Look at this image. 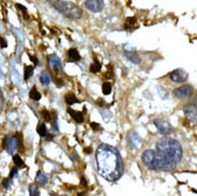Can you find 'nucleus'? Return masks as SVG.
I'll return each mask as SVG.
<instances>
[{
  "instance_id": "obj_9",
  "label": "nucleus",
  "mask_w": 197,
  "mask_h": 196,
  "mask_svg": "<svg viewBox=\"0 0 197 196\" xmlns=\"http://www.w3.org/2000/svg\"><path fill=\"white\" fill-rule=\"evenodd\" d=\"M18 142L20 140H17V138L15 137V136L14 137H5L3 139V144H2L3 148H5L9 153H13V151L16 150V148H17Z\"/></svg>"
},
{
  "instance_id": "obj_2",
  "label": "nucleus",
  "mask_w": 197,
  "mask_h": 196,
  "mask_svg": "<svg viewBox=\"0 0 197 196\" xmlns=\"http://www.w3.org/2000/svg\"><path fill=\"white\" fill-rule=\"evenodd\" d=\"M141 160L148 168L153 170H172L176 167L174 161L162 155L158 150H146L141 155Z\"/></svg>"
},
{
  "instance_id": "obj_15",
  "label": "nucleus",
  "mask_w": 197,
  "mask_h": 196,
  "mask_svg": "<svg viewBox=\"0 0 197 196\" xmlns=\"http://www.w3.org/2000/svg\"><path fill=\"white\" fill-rule=\"evenodd\" d=\"M138 25H137V20H136L135 17H129L126 18V24H124V28L126 30H132L133 28H136Z\"/></svg>"
},
{
  "instance_id": "obj_27",
  "label": "nucleus",
  "mask_w": 197,
  "mask_h": 196,
  "mask_svg": "<svg viewBox=\"0 0 197 196\" xmlns=\"http://www.w3.org/2000/svg\"><path fill=\"white\" fill-rule=\"evenodd\" d=\"M16 8H17V9H20V11H23L24 17L26 18V20H28V18H29V16H28V14H27V9H26L24 5H20V3H17V5H16Z\"/></svg>"
},
{
  "instance_id": "obj_36",
  "label": "nucleus",
  "mask_w": 197,
  "mask_h": 196,
  "mask_svg": "<svg viewBox=\"0 0 197 196\" xmlns=\"http://www.w3.org/2000/svg\"><path fill=\"white\" fill-rule=\"evenodd\" d=\"M62 196H68V195H62Z\"/></svg>"
},
{
  "instance_id": "obj_7",
  "label": "nucleus",
  "mask_w": 197,
  "mask_h": 196,
  "mask_svg": "<svg viewBox=\"0 0 197 196\" xmlns=\"http://www.w3.org/2000/svg\"><path fill=\"white\" fill-rule=\"evenodd\" d=\"M172 94L178 99L189 98L193 94V87L191 85H183V86L175 89Z\"/></svg>"
},
{
  "instance_id": "obj_4",
  "label": "nucleus",
  "mask_w": 197,
  "mask_h": 196,
  "mask_svg": "<svg viewBox=\"0 0 197 196\" xmlns=\"http://www.w3.org/2000/svg\"><path fill=\"white\" fill-rule=\"evenodd\" d=\"M60 13L64 14L67 17L72 20H78L80 18L83 11L79 9L78 5L70 1H49Z\"/></svg>"
},
{
  "instance_id": "obj_8",
  "label": "nucleus",
  "mask_w": 197,
  "mask_h": 196,
  "mask_svg": "<svg viewBox=\"0 0 197 196\" xmlns=\"http://www.w3.org/2000/svg\"><path fill=\"white\" fill-rule=\"evenodd\" d=\"M85 5L91 12L98 13L103 10L104 1H102V0H87V1H85Z\"/></svg>"
},
{
  "instance_id": "obj_17",
  "label": "nucleus",
  "mask_w": 197,
  "mask_h": 196,
  "mask_svg": "<svg viewBox=\"0 0 197 196\" xmlns=\"http://www.w3.org/2000/svg\"><path fill=\"white\" fill-rule=\"evenodd\" d=\"M33 71H35V66H25V75H24V79L27 81L33 75Z\"/></svg>"
},
{
  "instance_id": "obj_34",
  "label": "nucleus",
  "mask_w": 197,
  "mask_h": 196,
  "mask_svg": "<svg viewBox=\"0 0 197 196\" xmlns=\"http://www.w3.org/2000/svg\"><path fill=\"white\" fill-rule=\"evenodd\" d=\"M85 152H86V153H89V152H91V148H86Z\"/></svg>"
},
{
  "instance_id": "obj_23",
  "label": "nucleus",
  "mask_w": 197,
  "mask_h": 196,
  "mask_svg": "<svg viewBox=\"0 0 197 196\" xmlns=\"http://www.w3.org/2000/svg\"><path fill=\"white\" fill-rule=\"evenodd\" d=\"M29 195L30 196H40V190L37 184L32 183L29 185Z\"/></svg>"
},
{
  "instance_id": "obj_14",
  "label": "nucleus",
  "mask_w": 197,
  "mask_h": 196,
  "mask_svg": "<svg viewBox=\"0 0 197 196\" xmlns=\"http://www.w3.org/2000/svg\"><path fill=\"white\" fill-rule=\"evenodd\" d=\"M124 55H126V58H128L129 60H131L133 63H138L139 60H141V59H139V56H138L135 52H132V51H124Z\"/></svg>"
},
{
  "instance_id": "obj_21",
  "label": "nucleus",
  "mask_w": 197,
  "mask_h": 196,
  "mask_svg": "<svg viewBox=\"0 0 197 196\" xmlns=\"http://www.w3.org/2000/svg\"><path fill=\"white\" fill-rule=\"evenodd\" d=\"M65 102H67L69 105H73L75 103H78V100L77 98L75 96V94L73 93H68L67 96H65Z\"/></svg>"
},
{
  "instance_id": "obj_25",
  "label": "nucleus",
  "mask_w": 197,
  "mask_h": 196,
  "mask_svg": "<svg viewBox=\"0 0 197 196\" xmlns=\"http://www.w3.org/2000/svg\"><path fill=\"white\" fill-rule=\"evenodd\" d=\"M102 91L105 96H108L109 93L111 92V84L108 83V81H105L103 84V86H102Z\"/></svg>"
},
{
  "instance_id": "obj_22",
  "label": "nucleus",
  "mask_w": 197,
  "mask_h": 196,
  "mask_svg": "<svg viewBox=\"0 0 197 196\" xmlns=\"http://www.w3.org/2000/svg\"><path fill=\"white\" fill-rule=\"evenodd\" d=\"M101 68H102V64L100 63V61H98L96 59H94V62L90 66V72L95 74V73H98V72H100Z\"/></svg>"
},
{
  "instance_id": "obj_28",
  "label": "nucleus",
  "mask_w": 197,
  "mask_h": 196,
  "mask_svg": "<svg viewBox=\"0 0 197 196\" xmlns=\"http://www.w3.org/2000/svg\"><path fill=\"white\" fill-rule=\"evenodd\" d=\"M11 184H12V179L11 178H5L2 180V185H3V188H5V189L10 188Z\"/></svg>"
},
{
  "instance_id": "obj_31",
  "label": "nucleus",
  "mask_w": 197,
  "mask_h": 196,
  "mask_svg": "<svg viewBox=\"0 0 197 196\" xmlns=\"http://www.w3.org/2000/svg\"><path fill=\"white\" fill-rule=\"evenodd\" d=\"M90 127H92V130H94V131H98V130H100V129H101L100 124H98V123H95V122L90 123Z\"/></svg>"
},
{
  "instance_id": "obj_16",
  "label": "nucleus",
  "mask_w": 197,
  "mask_h": 196,
  "mask_svg": "<svg viewBox=\"0 0 197 196\" xmlns=\"http://www.w3.org/2000/svg\"><path fill=\"white\" fill-rule=\"evenodd\" d=\"M35 180H37L38 183L41 184V185H45V184L47 183V181H48V178H47L46 175L43 174L42 172H38Z\"/></svg>"
},
{
  "instance_id": "obj_29",
  "label": "nucleus",
  "mask_w": 197,
  "mask_h": 196,
  "mask_svg": "<svg viewBox=\"0 0 197 196\" xmlns=\"http://www.w3.org/2000/svg\"><path fill=\"white\" fill-rule=\"evenodd\" d=\"M0 47H2V48L8 47V42L3 37H0Z\"/></svg>"
},
{
  "instance_id": "obj_5",
  "label": "nucleus",
  "mask_w": 197,
  "mask_h": 196,
  "mask_svg": "<svg viewBox=\"0 0 197 196\" xmlns=\"http://www.w3.org/2000/svg\"><path fill=\"white\" fill-rule=\"evenodd\" d=\"M153 123L155 124V127H158L160 134H162V135H168L174 132L172 125L170 124L169 122H167L166 120L162 119V118H156V119H154V120H153Z\"/></svg>"
},
{
  "instance_id": "obj_1",
  "label": "nucleus",
  "mask_w": 197,
  "mask_h": 196,
  "mask_svg": "<svg viewBox=\"0 0 197 196\" xmlns=\"http://www.w3.org/2000/svg\"><path fill=\"white\" fill-rule=\"evenodd\" d=\"M96 166L98 175L107 181H117L124 172L123 162L118 149L111 145L102 144L95 153Z\"/></svg>"
},
{
  "instance_id": "obj_20",
  "label": "nucleus",
  "mask_w": 197,
  "mask_h": 196,
  "mask_svg": "<svg viewBox=\"0 0 197 196\" xmlns=\"http://www.w3.org/2000/svg\"><path fill=\"white\" fill-rule=\"evenodd\" d=\"M29 96L30 99H32V100L35 101H39L41 99V93L37 90V87H32V89L29 92Z\"/></svg>"
},
{
  "instance_id": "obj_35",
  "label": "nucleus",
  "mask_w": 197,
  "mask_h": 196,
  "mask_svg": "<svg viewBox=\"0 0 197 196\" xmlns=\"http://www.w3.org/2000/svg\"><path fill=\"white\" fill-rule=\"evenodd\" d=\"M78 196H84V193H79Z\"/></svg>"
},
{
  "instance_id": "obj_10",
  "label": "nucleus",
  "mask_w": 197,
  "mask_h": 196,
  "mask_svg": "<svg viewBox=\"0 0 197 196\" xmlns=\"http://www.w3.org/2000/svg\"><path fill=\"white\" fill-rule=\"evenodd\" d=\"M187 74L184 73L183 71H180V70H176V71H172L169 74V78L171 79L174 83H182L186 79Z\"/></svg>"
},
{
  "instance_id": "obj_26",
  "label": "nucleus",
  "mask_w": 197,
  "mask_h": 196,
  "mask_svg": "<svg viewBox=\"0 0 197 196\" xmlns=\"http://www.w3.org/2000/svg\"><path fill=\"white\" fill-rule=\"evenodd\" d=\"M42 114H43V117H44V119L45 120H47V121H52V112H48V110H43L42 112Z\"/></svg>"
},
{
  "instance_id": "obj_11",
  "label": "nucleus",
  "mask_w": 197,
  "mask_h": 196,
  "mask_svg": "<svg viewBox=\"0 0 197 196\" xmlns=\"http://www.w3.org/2000/svg\"><path fill=\"white\" fill-rule=\"evenodd\" d=\"M68 113L71 115V117L73 118L74 120L76 121L77 123H83L84 122V115L80 112H77V110H73L71 108L68 109Z\"/></svg>"
},
{
  "instance_id": "obj_6",
  "label": "nucleus",
  "mask_w": 197,
  "mask_h": 196,
  "mask_svg": "<svg viewBox=\"0 0 197 196\" xmlns=\"http://www.w3.org/2000/svg\"><path fill=\"white\" fill-rule=\"evenodd\" d=\"M185 117L187 120L192 122L193 124L197 125V104L196 103H189L183 108Z\"/></svg>"
},
{
  "instance_id": "obj_32",
  "label": "nucleus",
  "mask_w": 197,
  "mask_h": 196,
  "mask_svg": "<svg viewBox=\"0 0 197 196\" xmlns=\"http://www.w3.org/2000/svg\"><path fill=\"white\" fill-rule=\"evenodd\" d=\"M55 84H56V85H57L58 87H61L62 85L64 84V81H62L61 78H56V79H55Z\"/></svg>"
},
{
  "instance_id": "obj_30",
  "label": "nucleus",
  "mask_w": 197,
  "mask_h": 196,
  "mask_svg": "<svg viewBox=\"0 0 197 196\" xmlns=\"http://www.w3.org/2000/svg\"><path fill=\"white\" fill-rule=\"evenodd\" d=\"M17 173H18V170H17V168L16 167H14V168L11 170V174H10V178L12 179V178H15V177L17 176Z\"/></svg>"
},
{
  "instance_id": "obj_12",
  "label": "nucleus",
  "mask_w": 197,
  "mask_h": 196,
  "mask_svg": "<svg viewBox=\"0 0 197 196\" xmlns=\"http://www.w3.org/2000/svg\"><path fill=\"white\" fill-rule=\"evenodd\" d=\"M48 61H49V64H50L55 70H61V61H60V59L58 58L56 55L49 56Z\"/></svg>"
},
{
  "instance_id": "obj_33",
  "label": "nucleus",
  "mask_w": 197,
  "mask_h": 196,
  "mask_svg": "<svg viewBox=\"0 0 197 196\" xmlns=\"http://www.w3.org/2000/svg\"><path fill=\"white\" fill-rule=\"evenodd\" d=\"M29 58H30V60H32V61H33V63H35V66H37L38 62H39V61H38V59L35 58V56H32V55H29Z\"/></svg>"
},
{
  "instance_id": "obj_13",
  "label": "nucleus",
  "mask_w": 197,
  "mask_h": 196,
  "mask_svg": "<svg viewBox=\"0 0 197 196\" xmlns=\"http://www.w3.org/2000/svg\"><path fill=\"white\" fill-rule=\"evenodd\" d=\"M68 57L70 61H79L80 60V55L76 48H70L68 52Z\"/></svg>"
},
{
  "instance_id": "obj_24",
  "label": "nucleus",
  "mask_w": 197,
  "mask_h": 196,
  "mask_svg": "<svg viewBox=\"0 0 197 196\" xmlns=\"http://www.w3.org/2000/svg\"><path fill=\"white\" fill-rule=\"evenodd\" d=\"M37 131H38V134H39L40 136H42V137H44V136H46L47 135V130H46V125H45V123H41V124L38 125Z\"/></svg>"
},
{
  "instance_id": "obj_19",
  "label": "nucleus",
  "mask_w": 197,
  "mask_h": 196,
  "mask_svg": "<svg viewBox=\"0 0 197 196\" xmlns=\"http://www.w3.org/2000/svg\"><path fill=\"white\" fill-rule=\"evenodd\" d=\"M13 162H14V164L16 167H20V168H25L26 167V164H25L24 161L22 160V158L18 155H13Z\"/></svg>"
},
{
  "instance_id": "obj_3",
  "label": "nucleus",
  "mask_w": 197,
  "mask_h": 196,
  "mask_svg": "<svg viewBox=\"0 0 197 196\" xmlns=\"http://www.w3.org/2000/svg\"><path fill=\"white\" fill-rule=\"evenodd\" d=\"M156 150L162 155L169 158L171 161L178 163L181 161L183 155V150L178 140L169 137H164L156 142Z\"/></svg>"
},
{
  "instance_id": "obj_18",
  "label": "nucleus",
  "mask_w": 197,
  "mask_h": 196,
  "mask_svg": "<svg viewBox=\"0 0 197 196\" xmlns=\"http://www.w3.org/2000/svg\"><path fill=\"white\" fill-rule=\"evenodd\" d=\"M40 81L44 86H48L49 83H50V76L47 72H42L41 75H40Z\"/></svg>"
}]
</instances>
